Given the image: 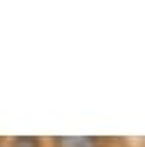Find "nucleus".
Returning <instances> with one entry per match:
<instances>
[{
    "instance_id": "obj_1",
    "label": "nucleus",
    "mask_w": 145,
    "mask_h": 147,
    "mask_svg": "<svg viewBox=\"0 0 145 147\" xmlns=\"http://www.w3.org/2000/svg\"><path fill=\"white\" fill-rule=\"evenodd\" d=\"M55 147H99V140L92 136H60L55 138Z\"/></svg>"
},
{
    "instance_id": "obj_2",
    "label": "nucleus",
    "mask_w": 145,
    "mask_h": 147,
    "mask_svg": "<svg viewBox=\"0 0 145 147\" xmlns=\"http://www.w3.org/2000/svg\"><path fill=\"white\" fill-rule=\"evenodd\" d=\"M14 147H39V142L35 138H16L14 140Z\"/></svg>"
}]
</instances>
